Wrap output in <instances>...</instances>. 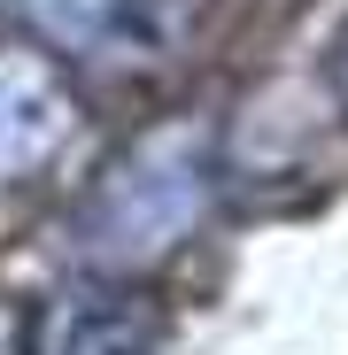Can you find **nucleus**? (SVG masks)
Instances as JSON below:
<instances>
[{"label":"nucleus","instance_id":"obj_1","mask_svg":"<svg viewBox=\"0 0 348 355\" xmlns=\"http://www.w3.org/2000/svg\"><path fill=\"white\" fill-rule=\"evenodd\" d=\"M209 209V124L170 116L140 132L124 155H108L93 193L78 201V248L101 270H140L170 255Z\"/></svg>","mask_w":348,"mask_h":355},{"label":"nucleus","instance_id":"obj_2","mask_svg":"<svg viewBox=\"0 0 348 355\" xmlns=\"http://www.w3.org/2000/svg\"><path fill=\"white\" fill-rule=\"evenodd\" d=\"M155 340V302L116 278H85L63 286L54 302L31 317V347L24 355H147Z\"/></svg>","mask_w":348,"mask_h":355},{"label":"nucleus","instance_id":"obj_3","mask_svg":"<svg viewBox=\"0 0 348 355\" xmlns=\"http://www.w3.org/2000/svg\"><path fill=\"white\" fill-rule=\"evenodd\" d=\"M78 101L47 54H0V178H24L63 155Z\"/></svg>","mask_w":348,"mask_h":355},{"label":"nucleus","instance_id":"obj_4","mask_svg":"<svg viewBox=\"0 0 348 355\" xmlns=\"http://www.w3.org/2000/svg\"><path fill=\"white\" fill-rule=\"evenodd\" d=\"M31 16L47 24V39L101 54V62H147L179 31L170 0H31Z\"/></svg>","mask_w":348,"mask_h":355},{"label":"nucleus","instance_id":"obj_5","mask_svg":"<svg viewBox=\"0 0 348 355\" xmlns=\"http://www.w3.org/2000/svg\"><path fill=\"white\" fill-rule=\"evenodd\" d=\"M340 93H348V46H340Z\"/></svg>","mask_w":348,"mask_h":355}]
</instances>
